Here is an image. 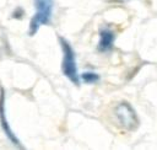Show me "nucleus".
Returning <instances> with one entry per match:
<instances>
[{"mask_svg":"<svg viewBox=\"0 0 157 150\" xmlns=\"http://www.w3.org/2000/svg\"><path fill=\"white\" fill-rule=\"evenodd\" d=\"M59 43L63 50V61H61V71L63 74L76 86L80 85V76H78V71H77V65H76V55L75 52L71 47V44L69 43V41H66L64 37H59Z\"/></svg>","mask_w":157,"mask_h":150,"instance_id":"f257e3e1","label":"nucleus"},{"mask_svg":"<svg viewBox=\"0 0 157 150\" xmlns=\"http://www.w3.org/2000/svg\"><path fill=\"white\" fill-rule=\"evenodd\" d=\"M81 79L86 84H94V82H97L99 80V75L93 73V71H88V73H83L81 75Z\"/></svg>","mask_w":157,"mask_h":150,"instance_id":"423d86ee","label":"nucleus"},{"mask_svg":"<svg viewBox=\"0 0 157 150\" xmlns=\"http://www.w3.org/2000/svg\"><path fill=\"white\" fill-rule=\"evenodd\" d=\"M23 16H25V10H23L21 6L16 7V9L12 11V14H11V17H12V18H17V20H21Z\"/></svg>","mask_w":157,"mask_h":150,"instance_id":"0eeeda50","label":"nucleus"},{"mask_svg":"<svg viewBox=\"0 0 157 150\" xmlns=\"http://www.w3.org/2000/svg\"><path fill=\"white\" fill-rule=\"evenodd\" d=\"M53 7H54L53 0H34L36 12L29 21V27H28L29 36H34L40 26L50 23L53 16Z\"/></svg>","mask_w":157,"mask_h":150,"instance_id":"f03ea898","label":"nucleus"},{"mask_svg":"<svg viewBox=\"0 0 157 150\" xmlns=\"http://www.w3.org/2000/svg\"><path fill=\"white\" fill-rule=\"evenodd\" d=\"M114 114L119 125L126 130H134L139 127V118L134 108L128 102H121L115 107Z\"/></svg>","mask_w":157,"mask_h":150,"instance_id":"7ed1b4c3","label":"nucleus"},{"mask_svg":"<svg viewBox=\"0 0 157 150\" xmlns=\"http://www.w3.org/2000/svg\"><path fill=\"white\" fill-rule=\"evenodd\" d=\"M0 123H1V128L5 133V135L7 136V139L17 148L22 149L23 146L21 145V141L18 140V138L16 136V134L12 132L7 118H6V109H5V91L2 87H0Z\"/></svg>","mask_w":157,"mask_h":150,"instance_id":"20e7f679","label":"nucleus"},{"mask_svg":"<svg viewBox=\"0 0 157 150\" xmlns=\"http://www.w3.org/2000/svg\"><path fill=\"white\" fill-rule=\"evenodd\" d=\"M114 41H115V34L110 28H108V27L101 28L99 30V42H98L97 49L102 53L109 52L114 47Z\"/></svg>","mask_w":157,"mask_h":150,"instance_id":"39448f33","label":"nucleus"}]
</instances>
